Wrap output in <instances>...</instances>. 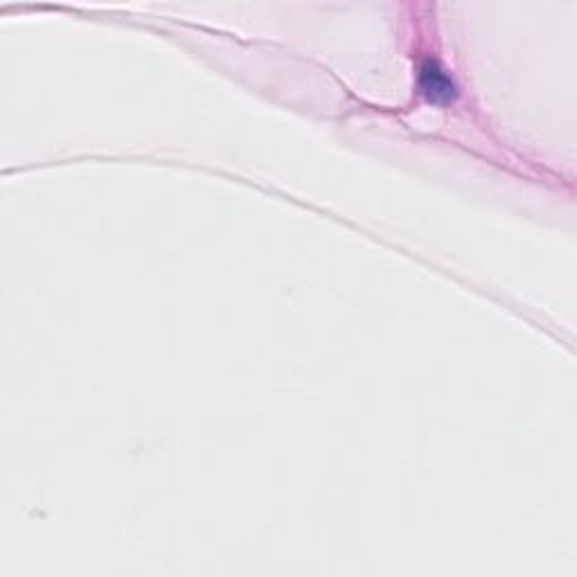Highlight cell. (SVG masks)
Segmentation results:
<instances>
[{"label": "cell", "mask_w": 577, "mask_h": 577, "mask_svg": "<svg viewBox=\"0 0 577 577\" xmlns=\"http://www.w3.org/2000/svg\"><path fill=\"white\" fill-rule=\"evenodd\" d=\"M420 91L431 104H451L456 100V84L451 82L447 70L436 59H426L420 66Z\"/></svg>", "instance_id": "1"}]
</instances>
